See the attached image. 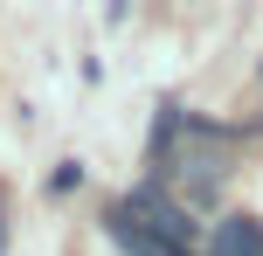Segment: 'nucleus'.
<instances>
[{"label": "nucleus", "mask_w": 263, "mask_h": 256, "mask_svg": "<svg viewBox=\"0 0 263 256\" xmlns=\"http://www.w3.org/2000/svg\"><path fill=\"white\" fill-rule=\"evenodd\" d=\"M0 249H7V229H0Z\"/></svg>", "instance_id": "obj_3"}, {"label": "nucleus", "mask_w": 263, "mask_h": 256, "mask_svg": "<svg viewBox=\"0 0 263 256\" xmlns=\"http://www.w3.org/2000/svg\"><path fill=\"white\" fill-rule=\"evenodd\" d=\"M111 235H118V243H125L132 256H187L180 243H166V235H145V229H132L125 215H111Z\"/></svg>", "instance_id": "obj_2"}, {"label": "nucleus", "mask_w": 263, "mask_h": 256, "mask_svg": "<svg viewBox=\"0 0 263 256\" xmlns=\"http://www.w3.org/2000/svg\"><path fill=\"white\" fill-rule=\"evenodd\" d=\"M208 256H263V222H256V215H222Z\"/></svg>", "instance_id": "obj_1"}]
</instances>
